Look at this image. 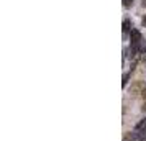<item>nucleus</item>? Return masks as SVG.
Here are the masks:
<instances>
[{
	"label": "nucleus",
	"instance_id": "nucleus-5",
	"mask_svg": "<svg viewBox=\"0 0 146 141\" xmlns=\"http://www.w3.org/2000/svg\"><path fill=\"white\" fill-rule=\"evenodd\" d=\"M130 75H131V71L123 74V81H121V85H123V87H126V84H128V79H130Z\"/></svg>",
	"mask_w": 146,
	"mask_h": 141
},
{
	"label": "nucleus",
	"instance_id": "nucleus-1",
	"mask_svg": "<svg viewBox=\"0 0 146 141\" xmlns=\"http://www.w3.org/2000/svg\"><path fill=\"white\" fill-rule=\"evenodd\" d=\"M130 51L133 53V56H139V54L146 53V43L145 38L138 28H133L131 34H130Z\"/></svg>",
	"mask_w": 146,
	"mask_h": 141
},
{
	"label": "nucleus",
	"instance_id": "nucleus-4",
	"mask_svg": "<svg viewBox=\"0 0 146 141\" xmlns=\"http://www.w3.org/2000/svg\"><path fill=\"white\" fill-rule=\"evenodd\" d=\"M138 140V134H136V131L133 130V131H130V133L125 134V138H123V141H135Z\"/></svg>",
	"mask_w": 146,
	"mask_h": 141
},
{
	"label": "nucleus",
	"instance_id": "nucleus-2",
	"mask_svg": "<svg viewBox=\"0 0 146 141\" xmlns=\"http://www.w3.org/2000/svg\"><path fill=\"white\" fill-rule=\"evenodd\" d=\"M135 131L138 134V140L139 141H146V118L139 120L135 126Z\"/></svg>",
	"mask_w": 146,
	"mask_h": 141
},
{
	"label": "nucleus",
	"instance_id": "nucleus-3",
	"mask_svg": "<svg viewBox=\"0 0 146 141\" xmlns=\"http://www.w3.org/2000/svg\"><path fill=\"white\" fill-rule=\"evenodd\" d=\"M121 28H123V36H130L131 34V31H133V23H131V20L130 18H125L123 20V25H121Z\"/></svg>",
	"mask_w": 146,
	"mask_h": 141
},
{
	"label": "nucleus",
	"instance_id": "nucleus-7",
	"mask_svg": "<svg viewBox=\"0 0 146 141\" xmlns=\"http://www.w3.org/2000/svg\"><path fill=\"white\" fill-rule=\"evenodd\" d=\"M143 25L146 26V17H143Z\"/></svg>",
	"mask_w": 146,
	"mask_h": 141
},
{
	"label": "nucleus",
	"instance_id": "nucleus-6",
	"mask_svg": "<svg viewBox=\"0 0 146 141\" xmlns=\"http://www.w3.org/2000/svg\"><path fill=\"white\" fill-rule=\"evenodd\" d=\"M121 3H123V7L125 8H130L135 3V0H121Z\"/></svg>",
	"mask_w": 146,
	"mask_h": 141
},
{
	"label": "nucleus",
	"instance_id": "nucleus-8",
	"mask_svg": "<svg viewBox=\"0 0 146 141\" xmlns=\"http://www.w3.org/2000/svg\"><path fill=\"white\" fill-rule=\"evenodd\" d=\"M143 110H146V95H145V107H143Z\"/></svg>",
	"mask_w": 146,
	"mask_h": 141
},
{
	"label": "nucleus",
	"instance_id": "nucleus-9",
	"mask_svg": "<svg viewBox=\"0 0 146 141\" xmlns=\"http://www.w3.org/2000/svg\"><path fill=\"white\" fill-rule=\"evenodd\" d=\"M143 7H146V0H143Z\"/></svg>",
	"mask_w": 146,
	"mask_h": 141
}]
</instances>
